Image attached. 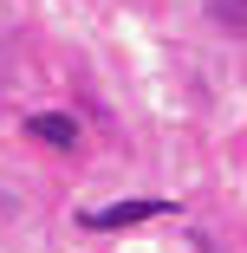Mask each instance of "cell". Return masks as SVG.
<instances>
[{
  "instance_id": "2",
  "label": "cell",
  "mask_w": 247,
  "mask_h": 253,
  "mask_svg": "<svg viewBox=\"0 0 247 253\" xmlns=\"http://www.w3.org/2000/svg\"><path fill=\"white\" fill-rule=\"evenodd\" d=\"M26 130H33L39 143H52V149H72V143H78V124H72V117H59V111H39V117H26Z\"/></svg>"
},
{
  "instance_id": "1",
  "label": "cell",
  "mask_w": 247,
  "mask_h": 253,
  "mask_svg": "<svg viewBox=\"0 0 247 253\" xmlns=\"http://www.w3.org/2000/svg\"><path fill=\"white\" fill-rule=\"evenodd\" d=\"M156 214H169V201H117V208H91L85 214V227H98V234H104V227H137V221H156Z\"/></svg>"
}]
</instances>
